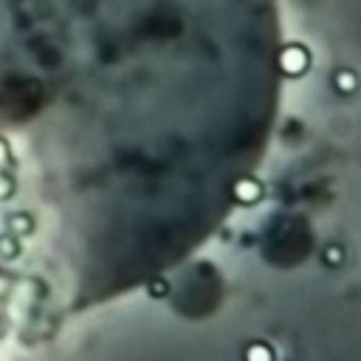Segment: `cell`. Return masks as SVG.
Instances as JSON below:
<instances>
[{"label": "cell", "instance_id": "2", "mask_svg": "<svg viewBox=\"0 0 361 361\" xmlns=\"http://www.w3.org/2000/svg\"><path fill=\"white\" fill-rule=\"evenodd\" d=\"M234 197H237V203H243V206H254V203H259V197H262V183L257 180V178H240L237 183H234Z\"/></svg>", "mask_w": 361, "mask_h": 361}, {"label": "cell", "instance_id": "9", "mask_svg": "<svg viewBox=\"0 0 361 361\" xmlns=\"http://www.w3.org/2000/svg\"><path fill=\"white\" fill-rule=\"evenodd\" d=\"M11 192V180L8 178H0V197H6Z\"/></svg>", "mask_w": 361, "mask_h": 361}, {"label": "cell", "instance_id": "7", "mask_svg": "<svg viewBox=\"0 0 361 361\" xmlns=\"http://www.w3.org/2000/svg\"><path fill=\"white\" fill-rule=\"evenodd\" d=\"M344 259V251L338 248V245H330L327 251H324V262H330V265H338Z\"/></svg>", "mask_w": 361, "mask_h": 361}, {"label": "cell", "instance_id": "3", "mask_svg": "<svg viewBox=\"0 0 361 361\" xmlns=\"http://www.w3.org/2000/svg\"><path fill=\"white\" fill-rule=\"evenodd\" d=\"M333 87H336L341 96L355 93V90H358V73H355L353 68H338V71L333 73Z\"/></svg>", "mask_w": 361, "mask_h": 361}, {"label": "cell", "instance_id": "4", "mask_svg": "<svg viewBox=\"0 0 361 361\" xmlns=\"http://www.w3.org/2000/svg\"><path fill=\"white\" fill-rule=\"evenodd\" d=\"M34 231V217L28 212H14L11 214V234L20 240V237H28Z\"/></svg>", "mask_w": 361, "mask_h": 361}, {"label": "cell", "instance_id": "1", "mask_svg": "<svg viewBox=\"0 0 361 361\" xmlns=\"http://www.w3.org/2000/svg\"><path fill=\"white\" fill-rule=\"evenodd\" d=\"M279 68H282V73L290 76V79L305 76V73L310 71V54H307V48L299 45V42L285 45V48L279 51Z\"/></svg>", "mask_w": 361, "mask_h": 361}, {"label": "cell", "instance_id": "11", "mask_svg": "<svg viewBox=\"0 0 361 361\" xmlns=\"http://www.w3.org/2000/svg\"><path fill=\"white\" fill-rule=\"evenodd\" d=\"M0 288H3V282H0Z\"/></svg>", "mask_w": 361, "mask_h": 361}, {"label": "cell", "instance_id": "10", "mask_svg": "<svg viewBox=\"0 0 361 361\" xmlns=\"http://www.w3.org/2000/svg\"><path fill=\"white\" fill-rule=\"evenodd\" d=\"M8 161V144H6V138H0V164H6Z\"/></svg>", "mask_w": 361, "mask_h": 361}, {"label": "cell", "instance_id": "6", "mask_svg": "<svg viewBox=\"0 0 361 361\" xmlns=\"http://www.w3.org/2000/svg\"><path fill=\"white\" fill-rule=\"evenodd\" d=\"M17 254H20V240H17L11 231L0 234V257H3V259H11V257H17Z\"/></svg>", "mask_w": 361, "mask_h": 361}, {"label": "cell", "instance_id": "5", "mask_svg": "<svg viewBox=\"0 0 361 361\" xmlns=\"http://www.w3.org/2000/svg\"><path fill=\"white\" fill-rule=\"evenodd\" d=\"M243 361H274V350H271V344H265V341H254V344L245 347Z\"/></svg>", "mask_w": 361, "mask_h": 361}, {"label": "cell", "instance_id": "8", "mask_svg": "<svg viewBox=\"0 0 361 361\" xmlns=\"http://www.w3.org/2000/svg\"><path fill=\"white\" fill-rule=\"evenodd\" d=\"M147 290H149L155 299H161V296H166V290H169V288H166V282H164V279H152V282L147 285Z\"/></svg>", "mask_w": 361, "mask_h": 361}]
</instances>
